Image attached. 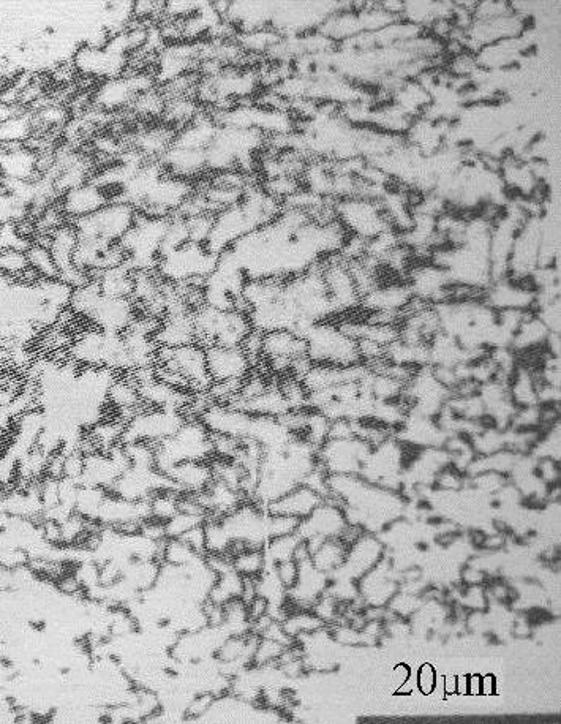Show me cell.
<instances>
[{
  "mask_svg": "<svg viewBox=\"0 0 561 724\" xmlns=\"http://www.w3.org/2000/svg\"><path fill=\"white\" fill-rule=\"evenodd\" d=\"M106 399L110 400L111 404L119 410L121 415L122 413L129 412L132 413V416H135L136 413L140 412L141 407H143L140 391H138V386H136L132 377L114 378L110 389H108V397H106Z\"/></svg>",
  "mask_w": 561,
  "mask_h": 724,
  "instance_id": "obj_27",
  "label": "cell"
},
{
  "mask_svg": "<svg viewBox=\"0 0 561 724\" xmlns=\"http://www.w3.org/2000/svg\"><path fill=\"white\" fill-rule=\"evenodd\" d=\"M372 445L359 437L328 438L317 449L318 465L328 475H361Z\"/></svg>",
  "mask_w": 561,
  "mask_h": 724,
  "instance_id": "obj_9",
  "label": "cell"
},
{
  "mask_svg": "<svg viewBox=\"0 0 561 724\" xmlns=\"http://www.w3.org/2000/svg\"><path fill=\"white\" fill-rule=\"evenodd\" d=\"M324 498L317 492L312 491L310 487L301 486L294 487L293 491L277 498L271 505L266 506L269 514H282V516L296 517L302 521L304 517L309 516Z\"/></svg>",
  "mask_w": 561,
  "mask_h": 724,
  "instance_id": "obj_24",
  "label": "cell"
},
{
  "mask_svg": "<svg viewBox=\"0 0 561 724\" xmlns=\"http://www.w3.org/2000/svg\"><path fill=\"white\" fill-rule=\"evenodd\" d=\"M261 189L268 193L269 197L279 200L280 203L290 198L294 193L302 189L301 181L293 176H280V178L266 179Z\"/></svg>",
  "mask_w": 561,
  "mask_h": 724,
  "instance_id": "obj_34",
  "label": "cell"
},
{
  "mask_svg": "<svg viewBox=\"0 0 561 724\" xmlns=\"http://www.w3.org/2000/svg\"><path fill=\"white\" fill-rule=\"evenodd\" d=\"M136 215L138 209L133 204L121 198H114L94 214L72 223L80 238L100 239L110 244H119L135 225Z\"/></svg>",
  "mask_w": 561,
  "mask_h": 724,
  "instance_id": "obj_6",
  "label": "cell"
},
{
  "mask_svg": "<svg viewBox=\"0 0 561 724\" xmlns=\"http://www.w3.org/2000/svg\"><path fill=\"white\" fill-rule=\"evenodd\" d=\"M179 540L184 541L187 546L192 547L193 551L200 552V554H206V541H204V527L198 525L193 527L189 532H185L184 535L179 536Z\"/></svg>",
  "mask_w": 561,
  "mask_h": 724,
  "instance_id": "obj_38",
  "label": "cell"
},
{
  "mask_svg": "<svg viewBox=\"0 0 561 724\" xmlns=\"http://www.w3.org/2000/svg\"><path fill=\"white\" fill-rule=\"evenodd\" d=\"M383 560V543L373 533L362 532L348 544L347 557L339 570L350 571L351 579H361Z\"/></svg>",
  "mask_w": 561,
  "mask_h": 724,
  "instance_id": "obj_20",
  "label": "cell"
},
{
  "mask_svg": "<svg viewBox=\"0 0 561 724\" xmlns=\"http://www.w3.org/2000/svg\"><path fill=\"white\" fill-rule=\"evenodd\" d=\"M192 317L196 342L203 347H241L253 329L249 313L238 309L220 310L201 304L193 309Z\"/></svg>",
  "mask_w": 561,
  "mask_h": 724,
  "instance_id": "obj_1",
  "label": "cell"
},
{
  "mask_svg": "<svg viewBox=\"0 0 561 724\" xmlns=\"http://www.w3.org/2000/svg\"><path fill=\"white\" fill-rule=\"evenodd\" d=\"M127 64V56L114 53L106 46L83 45L76 50L73 57L76 72L89 78H116L124 73Z\"/></svg>",
  "mask_w": 561,
  "mask_h": 724,
  "instance_id": "obj_16",
  "label": "cell"
},
{
  "mask_svg": "<svg viewBox=\"0 0 561 724\" xmlns=\"http://www.w3.org/2000/svg\"><path fill=\"white\" fill-rule=\"evenodd\" d=\"M198 419L211 434L228 435L238 440L247 438L252 424V415L228 404L209 405Z\"/></svg>",
  "mask_w": 561,
  "mask_h": 724,
  "instance_id": "obj_19",
  "label": "cell"
},
{
  "mask_svg": "<svg viewBox=\"0 0 561 724\" xmlns=\"http://www.w3.org/2000/svg\"><path fill=\"white\" fill-rule=\"evenodd\" d=\"M204 521H206L204 517L193 516V514L179 511V513L174 514L171 519L165 522L166 536H168V538H179V536L184 535L185 532L192 530L193 527L203 525Z\"/></svg>",
  "mask_w": 561,
  "mask_h": 724,
  "instance_id": "obj_35",
  "label": "cell"
},
{
  "mask_svg": "<svg viewBox=\"0 0 561 724\" xmlns=\"http://www.w3.org/2000/svg\"><path fill=\"white\" fill-rule=\"evenodd\" d=\"M275 574L279 577V581L282 582L285 590H290L299 576V566L294 560H288V562L277 563L275 565Z\"/></svg>",
  "mask_w": 561,
  "mask_h": 724,
  "instance_id": "obj_37",
  "label": "cell"
},
{
  "mask_svg": "<svg viewBox=\"0 0 561 724\" xmlns=\"http://www.w3.org/2000/svg\"><path fill=\"white\" fill-rule=\"evenodd\" d=\"M445 690L446 693H456V679L454 677H449V680H446Z\"/></svg>",
  "mask_w": 561,
  "mask_h": 724,
  "instance_id": "obj_43",
  "label": "cell"
},
{
  "mask_svg": "<svg viewBox=\"0 0 561 724\" xmlns=\"http://www.w3.org/2000/svg\"><path fill=\"white\" fill-rule=\"evenodd\" d=\"M27 111L26 108L19 105H12V103L2 102L0 100V125L10 121L13 117L19 116V114Z\"/></svg>",
  "mask_w": 561,
  "mask_h": 724,
  "instance_id": "obj_40",
  "label": "cell"
},
{
  "mask_svg": "<svg viewBox=\"0 0 561 724\" xmlns=\"http://www.w3.org/2000/svg\"><path fill=\"white\" fill-rule=\"evenodd\" d=\"M302 356H307V347L305 340L298 334L288 329L264 332L261 359L268 361V366L275 374H290L291 362Z\"/></svg>",
  "mask_w": 561,
  "mask_h": 724,
  "instance_id": "obj_14",
  "label": "cell"
},
{
  "mask_svg": "<svg viewBox=\"0 0 561 724\" xmlns=\"http://www.w3.org/2000/svg\"><path fill=\"white\" fill-rule=\"evenodd\" d=\"M155 76L146 72H136L132 75H121L103 81L94 94L95 106L98 110L119 111L133 105L138 95L151 91Z\"/></svg>",
  "mask_w": 561,
  "mask_h": 724,
  "instance_id": "obj_11",
  "label": "cell"
},
{
  "mask_svg": "<svg viewBox=\"0 0 561 724\" xmlns=\"http://www.w3.org/2000/svg\"><path fill=\"white\" fill-rule=\"evenodd\" d=\"M413 301V295L407 283H392V285H377L366 296H362L359 306L372 313H388L394 317H403V313Z\"/></svg>",
  "mask_w": 561,
  "mask_h": 724,
  "instance_id": "obj_21",
  "label": "cell"
},
{
  "mask_svg": "<svg viewBox=\"0 0 561 724\" xmlns=\"http://www.w3.org/2000/svg\"><path fill=\"white\" fill-rule=\"evenodd\" d=\"M347 517L343 513L342 506L334 498H324L323 502L302 519L296 535L302 541L309 540L312 536H323L326 540L342 538L347 532Z\"/></svg>",
  "mask_w": 561,
  "mask_h": 724,
  "instance_id": "obj_13",
  "label": "cell"
},
{
  "mask_svg": "<svg viewBox=\"0 0 561 724\" xmlns=\"http://www.w3.org/2000/svg\"><path fill=\"white\" fill-rule=\"evenodd\" d=\"M324 622L317 617L315 614L310 612H298V614L288 615L287 619L283 620V630L287 631L288 636L296 638L299 634H310L323 628Z\"/></svg>",
  "mask_w": 561,
  "mask_h": 724,
  "instance_id": "obj_32",
  "label": "cell"
},
{
  "mask_svg": "<svg viewBox=\"0 0 561 724\" xmlns=\"http://www.w3.org/2000/svg\"><path fill=\"white\" fill-rule=\"evenodd\" d=\"M304 340L307 358L312 364L348 367L362 362L358 342L329 320L315 323Z\"/></svg>",
  "mask_w": 561,
  "mask_h": 724,
  "instance_id": "obj_4",
  "label": "cell"
},
{
  "mask_svg": "<svg viewBox=\"0 0 561 724\" xmlns=\"http://www.w3.org/2000/svg\"><path fill=\"white\" fill-rule=\"evenodd\" d=\"M204 353L212 383L244 381L253 372L252 359L241 347L208 345L204 347Z\"/></svg>",
  "mask_w": 561,
  "mask_h": 724,
  "instance_id": "obj_15",
  "label": "cell"
},
{
  "mask_svg": "<svg viewBox=\"0 0 561 724\" xmlns=\"http://www.w3.org/2000/svg\"><path fill=\"white\" fill-rule=\"evenodd\" d=\"M26 255L29 268L37 274L38 279H59V271H57L56 263H54L48 246L32 242L31 246L26 249Z\"/></svg>",
  "mask_w": 561,
  "mask_h": 724,
  "instance_id": "obj_29",
  "label": "cell"
},
{
  "mask_svg": "<svg viewBox=\"0 0 561 724\" xmlns=\"http://www.w3.org/2000/svg\"><path fill=\"white\" fill-rule=\"evenodd\" d=\"M113 201L111 193L103 189L102 185L95 184L94 181L86 182V184L75 187L62 193L57 198V204L61 208L67 222H76V220L84 219L87 215L94 214L98 209Z\"/></svg>",
  "mask_w": 561,
  "mask_h": 724,
  "instance_id": "obj_18",
  "label": "cell"
},
{
  "mask_svg": "<svg viewBox=\"0 0 561 724\" xmlns=\"http://www.w3.org/2000/svg\"><path fill=\"white\" fill-rule=\"evenodd\" d=\"M435 683H437L435 669H433L430 664H424V666L419 669L418 687L421 688L422 693L429 694L432 693L433 688H435Z\"/></svg>",
  "mask_w": 561,
  "mask_h": 724,
  "instance_id": "obj_39",
  "label": "cell"
},
{
  "mask_svg": "<svg viewBox=\"0 0 561 724\" xmlns=\"http://www.w3.org/2000/svg\"><path fill=\"white\" fill-rule=\"evenodd\" d=\"M43 178L38 171V152L26 144L4 146L0 154V179L12 181H37Z\"/></svg>",
  "mask_w": 561,
  "mask_h": 724,
  "instance_id": "obj_23",
  "label": "cell"
},
{
  "mask_svg": "<svg viewBox=\"0 0 561 724\" xmlns=\"http://www.w3.org/2000/svg\"><path fill=\"white\" fill-rule=\"evenodd\" d=\"M321 274L337 315L359 306L361 295L347 261H343L339 255L329 257L328 260L321 261Z\"/></svg>",
  "mask_w": 561,
  "mask_h": 724,
  "instance_id": "obj_12",
  "label": "cell"
},
{
  "mask_svg": "<svg viewBox=\"0 0 561 724\" xmlns=\"http://www.w3.org/2000/svg\"><path fill=\"white\" fill-rule=\"evenodd\" d=\"M38 293L42 301L56 309L68 310L70 299H72L73 288L61 279H45L37 282Z\"/></svg>",
  "mask_w": 561,
  "mask_h": 724,
  "instance_id": "obj_30",
  "label": "cell"
},
{
  "mask_svg": "<svg viewBox=\"0 0 561 724\" xmlns=\"http://www.w3.org/2000/svg\"><path fill=\"white\" fill-rule=\"evenodd\" d=\"M70 356L78 366L106 367L116 370H130L129 356L125 351L122 334L87 329L73 340Z\"/></svg>",
  "mask_w": 561,
  "mask_h": 724,
  "instance_id": "obj_5",
  "label": "cell"
},
{
  "mask_svg": "<svg viewBox=\"0 0 561 724\" xmlns=\"http://www.w3.org/2000/svg\"><path fill=\"white\" fill-rule=\"evenodd\" d=\"M231 560H233L234 570L238 571L242 577L260 576L266 566L263 549H253V547L245 549Z\"/></svg>",
  "mask_w": 561,
  "mask_h": 724,
  "instance_id": "obj_33",
  "label": "cell"
},
{
  "mask_svg": "<svg viewBox=\"0 0 561 724\" xmlns=\"http://www.w3.org/2000/svg\"><path fill=\"white\" fill-rule=\"evenodd\" d=\"M168 220L170 217H151L138 211L135 225L119 242L125 253V264L132 271H155Z\"/></svg>",
  "mask_w": 561,
  "mask_h": 724,
  "instance_id": "obj_2",
  "label": "cell"
},
{
  "mask_svg": "<svg viewBox=\"0 0 561 724\" xmlns=\"http://www.w3.org/2000/svg\"><path fill=\"white\" fill-rule=\"evenodd\" d=\"M155 366H162L179 375L192 393H206L212 385L206 364V353L200 344L177 348H159Z\"/></svg>",
  "mask_w": 561,
  "mask_h": 724,
  "instance_id": "obj_8",
  "label": "cell"
},
{
  "mask_svg": "<svg viewBox=\"0 0 561 724\" xmlns=\"http://www.w3.org/2000/svg\"><path fill=\"white\" fill-rule=\"evenodd\" d=\"M160 166L163 173L174 178L185 179L193 182V179L201 178L206 174V151L203 149H187L171 146L165 154L160 157Z\"/></svg>",
  "mask_w": 561,
  "mask_h": 724,
  "instance_id": "obj_22",
  "label": "cell"
},
{
  "mask_svg": "<svg viewBox=\"0 0 561 724\" xmlns=\"http://www.w3.org/2000/svg\"><path fill=\"white\" fill-rule=\"evenodd\" d=\"M348 544L342 538L326 540L317 551L310 555L313 566L321 573L328 574L339 570L347 557Z\"/></svg>",
  "mask_w": 561,
  "mask_h": 724,
  "instance_id": "obj_28",
  "label": "cell"
},
{
  "mask_svg": "<svg viewBox=\"0 0 561 724\" xmlns=\"http://www.w3.org/2000/svg\"><path fill=\"white\" fill-rule=\"evenodd\" d=\"M136 317H138V306L132 298L102 296L86 320L91 323L92 328L100 331L124 334Z\"/></svg>",
  "mask_w": 561,
  "mask_h": 724,
  "instance_id": "obj_17",
  "label": "cell"
},
{
  "mask_svg": "<svg viewBox=\"0 0 561 724\" xmlns=\"http://www.w3.org/2000/svg\"><path fill=\"white\" fill-rule=\"evenodd\" d=\"M299 524H301V521L296 517L268 513L269 540L279 538V536L294 535V533L298 532Z\"/></svg>",
  "mask_w": 561,
  "mask_h": 724,
  "instance_id": "obj_36",
  "label": "cell"
},
{
  "mask_svg": "<svg viewBox=\"0 0 561 724\" xmlns=\"http://www.w3.org/2000/svg\"><path fill=\"white\" fill-rule=\"evenodd\" d=\"M219 255L196 242L184 246L160 258L155 272L163 282L171 285H198L201 287L217 266Z\"/></svg>",
  "mask_w": 561,
  "mask_h": 724,
  "instance_id": "obj_3",
  "label": "cell"
},
{
  "mask_svg": "<svg viewBox=\"0 0 561 724\" xmlns=\"http://www.w3.org/2000/svg\"><path fill=\"white\" fill-rule=\"evenodd\" d=\"M495 691V682L492 677L481 679V694H492Z\"/></svg>",
  "mask_w": 561,
  "mask_h": 724,
  "instance_id": "obj_41",
  "label": "cell"
},
{
  "mask_svg": "<svg viewBox=\"0 0 561 724\" xmlns=\"http://www.w3.org/2000/svg\"><path fill=\"white\" fill-rule=\"evenodd\" d=\"M166 476L171 478L179 491L189 492V494L203 492L214 479L211 464L198 461H187L174 465Z\"/></svg>",
  "mask_w": 561,
  "mask_h": 724,
  "instance_id": "obj_25",
  "label": "cell"
},
{
  "mask_svg": "<svg viewBox=\"0 0 561 724\" xmlns=\"http://www.w3.org/2000/svg\"><path fill=\"white\" fill-rule=\"evenodd\" d=\"M133 272L127 264L106 269L94 277L106 298H132Z\"/></svg>",
  "mask_w": 561,
  "mask_h": 724,
  "instance_id": "obj_26",
  "label": "cell"
},
{
  "mask_svg": "<svg viewBox=\"0 0 561 724\" xmlns=\"http://www.w3.org/2000/svg\"><path fill=\"white\" fill-rule=\"evenodd\" d=\"M29 269L31 268H29V261H27L26 250H0V276L21 282Z\"/></svg>",
  "mask_w": 561,
  "mask_h": 724,
  "instance_id": "obj_31",
  "label": "cell"
},
{
  "mask_svg": "<svg viewBox=\"0 0 561 724\" xmlns=\"http://www.w3.org/2000/svg\"><path fill=\"white\" fill-rule=\"evenodd\" d=\"M185 419H187L185 413L176 410H162V408L140 410L125 423L121 443L127 445V443L144 442L157 445L166 438L173 437L177 430L181 429Z\"/></svg>",
  "mask_w": 561,
  "mask_h": 724,
  "instance_id": "obj_10",
  "label": "cell"
},
{
  "mask_svg": "<svg viewBox=\"0 0 561 724\" xmlns=\"http://www.w3.org/2000/svg\"><path fill=\"white\" fill-rule=\"evenodd\" d=\"M468 693L481 694V679L479 677L468 679Z\"/></svg>",
  "mask_w": 561,
  "mask_h": 724,
  "instance_id": "obj_42",
  "label": "cell"
},
{
  "mask_svg": "<svg viewBox=\"0 0 561 724\" xmlns=\"http://www.w3.org/2000/svg\"><path fill=\"white\" fill-rule=\"evenodd\" d=\"M334 215L350 236L364 241L377 238L378 234L392 228L378 200L359 197L334 200Z\"/></svg>",
  "mask_w": 561,
  "mask_h": 724,
  "instance_id": "obj_7",
  "label": "cell"
}]
</instances>
